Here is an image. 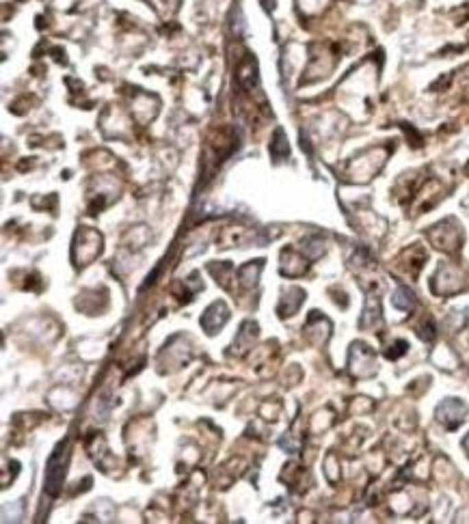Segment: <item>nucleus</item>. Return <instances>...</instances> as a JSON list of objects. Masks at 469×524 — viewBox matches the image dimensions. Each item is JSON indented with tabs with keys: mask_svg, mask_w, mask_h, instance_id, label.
<instances>
[{
	"mask_svg": "<svg viewBox=\"0 0 469 524\" xmlns=\"http://www.w3.org/2000/svg\"><path fill=\"white\" fill-rule=\"evenodd\" d=\"M67 460H69L67 442H61L54 449V453L50 455L48 466H46V492L50 494V497H56V494L61 492V488H63Z\"/></svg>",
	"mask_w": 469,
	"mask_h": 524,
	"instance_id": "f257e3e1",
	"label": "nucleus"
},
{
	"mask_svg": "<svg viewBox=\"0 0 469 524\" xmlns=\"http://www.w3.org/2000/svg\"><path fill=\"white\" fill-rule=\"evenodd\" d=\"M437 414H439V421L446 423L450 429H454V427H457V425L463 421L465 406H463L461 401H457V399H448V401L442 403V406H439Z\"/></svg>",
	"mask_w": 469,
	"mask_h": 524,
	"instance_id": "f03ea898",
	"label": "nucleus"
},
{
	"mask_svg": "<svg viewBox=\"0 0 469 524\" xmlns=\"http://www.w3.org/2000/svg\"><path fill=\"white\" fill-rule=\"evenodd\" d=\"M393 307H398V309H402V311H409L413 305H415V298H413V294L409 291L407 287H398L393 291Z\"/></svg>",
	"mask_w": 469,
	"mask_h": 524,
	"instance_id": "7ed1b4c3",
	"label": "nucleus"
}]
</instances>
